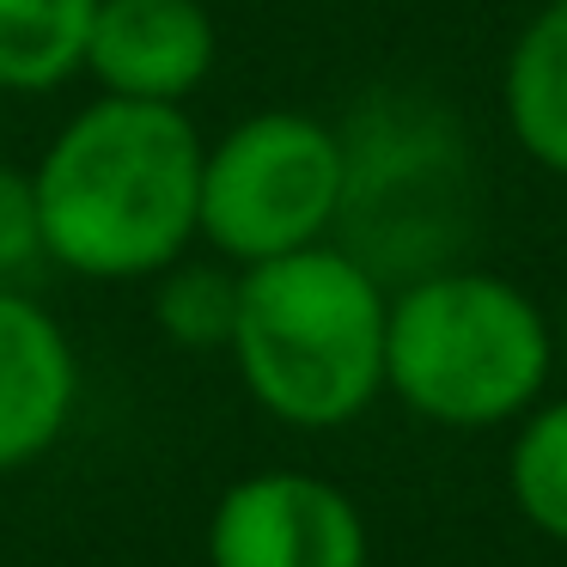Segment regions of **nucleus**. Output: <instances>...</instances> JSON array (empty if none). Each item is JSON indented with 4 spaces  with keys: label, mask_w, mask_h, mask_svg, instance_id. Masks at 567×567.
<instances>
[{
    "label": "nucleus",
    "mask_w": 567,
    "mask_h": 567,
    "mask_svg": "<svg viewBox=\"0 0 567 567\" xmlns=\"http://www.w3.org/2000/svg\"><path fill=\"white\" fill-rule=\"evenodd\" d=\"M555 372V323L518 281L476 262L391 287L384 391L409 415L482 433L543 403Z\"/></svg>",
    "instance_id": "20e7f679"
},
{
    "label": "nucleus",
    "mask_w": 567,
    "mask_h": 567,
    "mask_svg": "<svg viewBox=\"0 0 567 567\" xmlns=\"http://www.w3.org/2000/svg\"><path fill=\"white\" fill-rule=\"evenodd\" d=\"M202 128L184 104L99 99L43 147L38 208L50 262L86 281H153L202 238Z\"/></svg>",
    "instance_id": "f257e3e1"
},
{
    "label": "nucleus",
    "mask_w": 567,
    "mask_h": 567,
    "mask_svg": "<svg viewBox=\"0 0 567 567\" xmlns=\"http://www.w3.org/2000/svg\"><path fill=\"white\" fill-rule=\"evenodd\" d=\"M220 31L202 0H99L86 68L104 99L184 104L214 74Z\"/></svg>",
    "instance_id": "0eeeda50"
},
{
    "label": "nucleus",
    "mask_w": 567,
    "mask_h": 567,
    "mask_svg": "<svg viewBox=\"0 0 567 567\" xmlns=\"http://www.w3.org/2000/svg\"><path fill=\"white\" fill-rule=\"evenodd\" d=\"M336 135L342 208L330 245H342L384 287L470 262L482 226V172L452 104L415 86H384L367 92Z\"/></svg>",
    "instance_id": "7ed1b4c3"
},
{
    "label": "nucleus",
    "mask_w": 567,
    "mask_h": 567,
    "mask_svg": "<svg viewBox=\"0 0 567 567\" xmlns=\"http://www.w3.org/2000/svg\"><path fill=\"white\" fill-rule=\"evenodd\" d=\"M543 7H567V0H543Z\"/></svg>",
    "instance_id": "4468645a"
},
{
    "label": "nucleus",
    "mask_w": 567,
    "mask_h": 567,
    "mask_svg": "<svg viewBox=\"0 0 567 567\" xmlns=\"http://www.w3.org/2000/svg\"><path fill=\"white\" fill-rule=\"evenodd\" d=\"M80 403V360L68 330L25 293L0 287V476L38 464Z\"/></svg>",
    "instance_id": "6e6552de"
},
{
    "label": "nucleus",
    "mask_w": 567,
    "mask_h": 567,
    "mask_svg": "<svg viewBox=\"0 0 567 567\" xmlns=\"http://www.w3.org/2000/svg\"><path fill=\"white\" fill-rule=\"evenodd\" d=\"M342 135L311 111H257L202 153V238L233 269L330 245Z\"/></svg>",
    "instance_id": "39448f33"
},
{
    "label": "nucleus",
    "mask_w": 567,
    "mask_h": 567,
    "mask_svg": "<svg viewBox=\"0 0 567 567\" xmlns=\"http://www.w3.org/2000/svg\"><path fill=\"white\" fill-rule=\"evenodd\" d=\"M391 287L342 245H311L238 275L233 367L262 415L299 433L348 427L384 396Z\"/></svg>",
    "instance_id": "f03ea898"
},
{
    "label": "nucleus",
    "mask_w": 567,
    "mask_h": 567,
    "mask_svg": "<svg viewBox=\"0 0 567 567\" xmlns=\"http://www.w3.org/2000/svg\"><path fill=\"white\" fill-rule=\"evenodd\" d=\"M0 99H7V92H0Z\"/></svg>",
    "instance_id": "2eb2a0df"
},
{
    "label": "nucleus",
    "mask_w": 567,
    "mask_h": 567,
    "mask_svg": "<svg viewBox=\"0 0 567 567\" xmlns=\"http://www.w3.org/2000/svg\"><path fill=\"white\" fill-rule=\"evenodd\" d=\"M238 275L226 257L196 262L177 257L172 269H159L153 287V323L165 330V342L189 348V354H220L233 348V323H238Z\"/></svg>",
    "instance_id": "9b49d317"
},
{
    "label": "nucleus",
    "mask_w": 567,
    "mask_h": 567,
    "mask_svg": "<svg viewBox=\"0 0 567 567\" xmlns=\"http://www.w3.org/2000/svg\"><path fill=\"white\" fill-rule=\"evenodd\" d=\"M360 506L306 470H257L214 501L208 567H367Z\"/></svg>",
    "instance_id": "423d86ee"
},
{
    "label": "nucleus",
    "mask_w": 567,
    "mask_h": 567,
    "mask_svg": "<svg viewBox=\"0 0 567 567\" xmlns=\"http://www.w3.org/2000/svg\"><path fill=\"white\" fill-rule=\"evenodd\" d=\"M501 116L530 165L567 177V7H537L501 68Z\"/></svg>",
    "instance_id": "1a4fd4ad"
},
{
    "label": "nucleus",
    "mask_w": 567,
    "mask_h": 567,
    "mask_svg": "<svg viewBox=\"0 0 567 567\" xmlns=\"http://www.w3.org/2000/svg\"><path fill=\"white\" fill-rule=\"evenodd\" d=\"M43 262H50V245H43L38 184L19 165H0V287H19Z\"/></svg>",
    "instance_id": "ddd939ff"
},
{
    "label": "nucleus",
    "mask_w": 567,
    "mask_h": 567,
    "mask_svg": "<svg viewBox=\"0 0 567 567\" xmlns=\"http://www.w3.org/2000/svg\"><path fill=\"white\" fill-rule=\"evenodd\" d=\"M99 0H0V92H55L86 68Z\"/></svg>",
    "instance_id": "9d476101"
},
{
    "label": "nucleus",
    "mask_w": 567,
    "mask_h": 567,
    "mask_svg": "<svg viewBox=\"0 0 567 567\" xmlns=\"http://www.w3.org/2000/svg\"><path fill=\"white\" fill-rule=\"evenodd\" d=\"M506 488H513L518 513L530 518V530H543L549 543H567V396L518 415Z\"/></svg>",
    "instance_id": "f8f14e48"
}]
</instances>
